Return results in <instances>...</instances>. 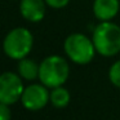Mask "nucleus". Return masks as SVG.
Here are the masks:
<instances>
[{
  "label": "nucleus",
  "mask_w": 120,
  "mask_h": 120,
  "mask_svg": "<svg viewBox=\"0 0 120 120\" xmlns=\"http://www.w3.org/2000/svg\"><path fill=\"white\" fill-rule=\"evenodd\" d=\"M92 40L102 57H114L120 52V26L111 21L101 22L93 30Z\"/></svg>",
  "instance_id": "f257e3e1"
},
{
  "label": "nucleus",
  "mask_w": 120,
  "mask_h": 120,
  "mask_svg": "<svg viewBox=\"0 0 120 120\" xmlns=\"http://www.w3.org/2000/svg\"><path fill=\"white\" fill-rule=\"evenodd\" d=\"M68 75L70 66L61 56H48L39 63V80L49 89L63 85L67 81Z\"/></svg>",
  "instance_id": "f03ea898"
},
{
  "label": "nucleus",
  "mask_w": 120,
  "mask_h": 120,
  "mask_svg": "<svg viewBox=\"0 0 120 120\" xmlns=\"http://www.w3.org/2000/svg\"><path fill=\"white\" fill-rule=\"evenodd\" d=\"M63 50L68 60L76 65H88L97 53L93 40L81 32L68 35L63 43Z\"/></svg>",
  "instance_id": "7ed1b4c3"
},
{
  "label": "nucleus",
  "mask_w": 120,
  "mask_h": 120,
  "mask_svg": "<svg viewBox=\"0 0 120 120\" xmlns=\"http://www.w3.org/2000/svg\"><path fill=\"white\" fill-rule=\"evenodd\" d=\"M34 47V36L25 27H16L5 35L3 40V50L11 60L19 61L26 58Z\"/></svg>",
  "instance_id": "20e7f679"
},
{
  "label": "nucleus",
  "mask_w": 120,
  "mask_h": 120,
  "mask_svg": "<svg viewBox=\"0 0 120 120\" xmlns=\"http://www.w3.org/2000/svg\"><path fill=\"white\" fill-rule=\"evenodd\" d=\"M23 79L12 71L0 74V102L5 105H14L21 101L25 90Z\"/></svg>",
  "instance_id": "39448f33"
},
{
  "label": "nucleus",
  "mask_w": 120,
  "mask_h": 120,
  "mask_svg": "<svg viewBox=\"0 0 120 120\" xmlns=\"http://www.w3.org/2000/svg\"><path fill=\"white\" fill-rule=\"evenodd\" d=\"M44 84H30L25 86L21 97V103L29 111H39L49 103L50 92Z\"/></svg>",
  "instance_id": "423d86ee"
},
{
  "label": "nucleus",
  "mask_w": 120,
  "mask_h": 120,
  "mask_svg": "<svg viewBox=\"0 0 120 120\" xmlns=\"http://www.w3.org/2000/svg\"><path fill=\"white\" fill-rule=\"evenodd\" d=\"M45 0H21L19 13L29 22H40L45 17Z\"/></svg>",
  "instance_id": "0eeeda50"
},
{
  "label": "nucleus",
  "mask_w": 120,
  "mask_h": 120,
  "mask_svg": "<svg viewBox=\"0 0 120 120\" xmlns=\"http://www.w3.org/2000/svg\"><path fill=\"white\" fill-rule=\"evenodd\" d=\"M120 9L119 0H94L93 1V13L98 21L106 22L111 21L117 16Z\"/></svg>",
  "instance_id": "6e6552de"
},
{
  "label": "nucleus",
  "mask_w": 120,
  "mask_h": 120,
  "mask_svg": "<svg viewBox=\"0 0 120 120\" xmlns=\"http://www.w3.org/2000/svg\"><path fill=\"white\" fill-rule=\"evenodd\" d=\"M18 75L23 80L32 81L35 79H39V65L34 60L30 58H22L18 61Z\"/></svg>",
  "instance_id": "1a4fd4ad"
},
{
  "label": "nucleus",
  "mask_w": 120,
  "mask_h": 120,
  "mask_svg": "<svg viewBox=\"0 0 120 120\" xmlns=\"http://www.w3.org/2000/svg\"><path fill=\"white\" fill-rule=\"evenodd\" d=\"M70 99H71L70 92L66 88H63L62 85L57 86V88H53L50 90L49 102L56 109H63V107H66L70 103Z\"/></svg>",
  "instance_id": "9d476101"
},
{
  "label": "nucleus",
  "mask_w": 120,
  "mask_h": 120,
  "mask_svg": "<svg viewBox=\"0 0 120 120\" xmlns=\"http://www.w3.org/2000/svg\"><path fill=\"white\" fill-rule=\"evenodd\" d=\"M109 79L112 85L120 88V60L114 62L109 70Z\"/></svg>",
  "instance_id": "9b49d317"
},
{
  "label": "nucleus",
  "mask_w": 120,
  "mask_h": 120,
  "mask_svg": "<svg viewBox=\"0 0 120 120\" xmlns=\"http://www.w3.org/2000/svg\"><path fill=\"white\" fill-rule=\"evenodd\" d=\"M0 120H12V111L9 105L0 102Z\"/></svg>",
  "instance_id": "f8f14e48"
},
{
  "label": "nucleus",
  "mask_w": 120,
  "mask_h": 120,
  "mask_svg": "<svg viewBox=\"0 0 120 120\" xmlns=\"http://www.w3.org/2000/svg\"><path fill=\"white\" fill-rule=\"evenodd\" d=\"M48 7L50 8H54V9H62L70 3V0H45Z\"/></svg>",
  "instance_id": "ddd939ff"
}]
</instances>
